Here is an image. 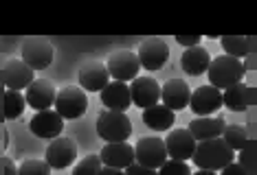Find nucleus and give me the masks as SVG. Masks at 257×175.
<instances>
[{
  "mask_svg": "<svg viewBox=\"0 0 257 175\" xmlns=\"http://www.w3.org/2000/svg\"><path fill=\"white\" fill-rule=\"evenodd\" d=\"M220 138L224 140L233 151H239V149H244V144H246V130H244L242 125H224Z\"/></svg>",
  "mask_w": 257,
  "mask_h": 175,
  "instance_id": "26",
  "label": "nucleus"
},
{
  "mask_svg": "<svg viewBox=\"0 0 257 175\" xmlns=\"http://www.w3.org/2000/svg\"><path fill=\"white\" fill-rule=\"evenodd\" d=\"M159 175H191V171L183 160H165L159 168Z\"/></svg>",
  "mask_w": 257,
  "mask_h": 175,
  "instance_id": "29",
  "label": "nucleus"
},
{
  "mask_svg": "<svg viewBox=\"0 0 257 175\" xmlns=\"http://www.w3.org/2000/svg\"><path fill=\"white\" fill-rule=\"evenodd\" d=\"M218 175H246L242 164H237V162H231V164H226L224 168H220Z\"/></svg>",
  "mask_w": 257,
  "mask_h": 175,
  "instance_id": "32",
  "label": "nucleus"
},
{
  "mask_svg": "<svg viewBox=\"0 0 257 175\" xmlns=\"http://www.w3.org/2000/svg\"><path fill=\"white\" fill-rule=\"evenodd\" d=\"M189 108L198 116H211L222 108V92L213 86H200L191 92Z\"/></svg>",
  "mask_w": 257,
  "mask_h": 175,
  "instance_id": "12",
  "label": "nucleus"
},
{
  "mask_svg": "<svg viewBox=\"0 0 257 175\" xmlns=\"http://www.w3.org/2000/svg\"><path fill=\"white\" fill-rule=\"evenodd\" d=\"M55 57V48L49 40L44 38H31L22 44V62L31 70L49 68Z\"/></svg>",
  "mask_w": 257,
  "mask_h": 175,
  "instance_id": "6",
  "label": "nucleus"
},
{
  "mask_svg": "<svg viewBox=\"0 0 257 175\" xmlns=\"http://www.w3.org/2000/svg\"><path fill=\"white\" fill-rule=\"evenodd\" d=\"M49 173H51V166L44 160H36V158L25 160L18 166V175H49Z\"/></svg>",
  "mask_w": 257,
  "mask_h": 175,
  "instance_id": "28",
  "label": "nucleus"
},
{
  "mask_svg": "<svg viewBox=\"0 0 257 175\" xmlns=\"http://www.w3.org/2000/svg\"><path fill=\"white\" fill-rule=\"evenodd\" d=\"M101 103L106 105V110L110 112H123L132 105L130 98V88L127 84H121V81H110V84L101 90Z\"/></svg>",
  "mask_w": 257,
  "mask_h": 175,
  "instance_id": "19",
  "label": "nucleus"
},
{
  "mask_svg": "<svg viewBox=\"0 0 257 175\" xmlns=\"http://www.w3.org/2000/svg\"><path fill=\"white\" fill-rule=\"evenodd\" d=\"M176 42L185 48H191V46H200V35H176Z\"/></svg>",
  "mask_w": 257,
  "mask_h": 175,
  "instance_id": "31",
  "label": "nucleus"
},
{
  "mask_svg": "<svg viewBox=\"0 0 257 175\" xmlns=\"http://www.w3.org/2000/svg\"><path fill=\"white\" fill-rule=\"evenodd\" d=\"M143 122L154 132H169L172 125L176 122V114L163 103H156L152 108L143 110Z\"/></svg>",
  "mask_w": 257,
  "mask_h": 175,
  "instance_id": "22",
  "label": "nucleus"
},
{
  "mask_svg": "<svg viewBox=\"0 0 257 175\" xmlns=\"http://www.w3.org/2000/svg\"><path fill=\"white\" fill-rule=\"evenodd\" d=\"M224 118L222 116H198L189 122V132L194 136L196 142L200 140H211V138H220L222 130H224Z\"/></svg>",
  "mask_w": 257,
  "mask_h": 175,
  "instance_id": "20",
  "label": "nucleus"
},
{
  "mask_svg": "<svg viewBox=\"0 0 257 175\" xmlns=\"http://www.w3.org/2000/svg\"><path fill=\"white\" fill-rule=\"evenodd\" d=\"M101 166L103 164H101V160H99V156L97 154H90V156H86L81 162H77V166H75L73 175H97Z\"/></svg>",
  "mask_w": 257,
  "mask_h": 175,
  "instance_id": "27",
  "label": "nucleus"
},
{
  "mask_svg": "<svg viewBox=\"0 0 257 175\" xmlns=\"http://www.w3.org/2000/svg\"><path fill=\"white\" fill-rule=\"evenodd\" d=\"M137 60L141 64V68L145 70H159L167 64L169 60V46L163 42L161 38H148L139 44V50H137Z\"/></svg>",
  "mask_w": 257,
  "mask_h": 175,
  "instance_id": "7",
  "label": "nucleus"
},
{
  "mask_svg": "<svg viewBox=\"0 0 257 175\" xmlns=\"http://www.w3.org/2000/svg\"><path fill=\"white\" fill-rule=\"evenodd\" d=\"M207 74H209V86L224 92L226 88L242 84L244 74H246V66H244V62L235 60V57L220 55L215 60H211V64L207 68Z\"/></svg>",
  "mask_w": 257,
  "mask_h": 175,
  "instance_id": "2",
  "label": "nucleus"
},
{
  "mask_svg": "<svg viewBox=\"0 0 257 175\" xmlns=\"http://www.w3.org/2000/svg\"><path fill=\"white\" fill-rule=\"evenodd\" d=\"M77 158V142L73 138H60L57 136L53 142L46 147L44 162L51 168H66L71 166Z\"/></svg>",
  "mask_w": 257,
  "mask_h": 175,
  "instance_id": "11",
  "label": "nucleus"
},
{
  "mask_svg": "<svg viewBox=\"0 0 257 175\" xmlns=\"http://www.w3.org/2000/svg\"><path fill=\"white\" fill-rule=\"evenodd\" d=\"M108 74L112 77V81H121V84H127V81L139 77V70H141V64L137 60V52L132 50H116L110 55V60L106 62Z\"/></svg>",
  "mask_w": 257,
  "mask_h": 175,
  "instance_id": "5",
  "label": "nucleus"
},
{
  "mask_svg": "<svg viewBox=\"0 0 257 175\" xmlns=\"http://www.w3.org/2000/svg\"><path fill=\"white\" fill-rule=\"evenodd\" d=\"M163 142H165L167 158H172V160L187 162L194 156V149H196V140L187 130H169L167 138H163Z\"/></svg>",
  "mask_w": 257,
  "mask_h": 175,
  "instance_id": "15",
  "label": "nucleus"
},
{
  "mask_svg": "<svg viewBox=\"0 0 257 175\" xmlns=\"http://www.w3.org/2000/svg\"><path fill=\"white\" fill-rule=\"evenodd\" d=\"M25 101L27 105H31L33 110L42 112V110H51V105L55 103V86L49 79H33L31 84L25 88Z\"/></svg>",
  "mask_w": 257,
  "mask_h": 175,
  "instance_id": "14",
  "label": "nucleus"
},
{
  "mask_svg": "<svg viewBox=\"0 0 257 175\" xmlns=\"http://www.w3.org/2000/svg\"><path fill=\"white\" fill-rule=\"evenodd\" d=\"M191 175H218L215 171H204V168H198L196 173H191Z\"/></svg>",
  "mask_w": 257,
  "mask_h": 175,
  "instance_id": "35",
  "label": "nucleus"
},
{
  "mask_svg": "<svg viewBox=\"0 0 257 175\" xmlns=\"http://www.w3.org/2000/svg\"><path fill=\"white\" fill-rule=\"evenodd\" d=\"M250 98H253V92H250V88L244 81L226 88L222 92V105L226 110H231V112H246L250 105Z\"/></svg>",
  "mask_w": 257,
  "mask_h": 175,
  "instance_id": "23",
  "label": "nucleus"
},
{
  "mask_svg": "<svg viewBox=\"0 0 257 175\" xmlns=\"http://www.w3.org/2000/svg\"><path fill=\"white\" fill-rule=\"evenodd\" d=\"M189 96H191V90L187 86V81L183 79H169L161 86V101L172 112L185 110L189 105Z\"/></svg>",
  "mask_w": 257,
  "mask_h": 175,
  "instance_id": "16",
  "label": "nucleus"
},
{
  "mask_svg": "<svg viewBox=\"0 0 257 175\" xmlns=\"http://www.w3.org/2000/svg\"><path fill=\"white\" fill-rule=\"evenodd\" d=\"M29 130H31V134H36L38 138L55 140L64 130V118L55 112V110H42V112H38L31 118Z\"/></svg>",
  "mask_w": 257,
  "mask_h": 175,
  "instance_id": "13",
  "label": "nucleus"
},
{
  "mask_svg": "<svg viewBox=\"0 0 257 175\" xmlns=\"http://www.w3.org/2000/svg\"><path fill=\"white\" fill-rule=\"evenodd\" d=\"M36 79V70H31L22 60H9L3 66V84L7 86V90H22L31 81Z\"/></svg>",
  "mask_w": 257,
  "mask_h": 175,
  "instance_id": "18",
  "label": "nucleus"
},
{
  "mask_svg": "<svg viewBox=\"0 0 257 175\" xmlns=\"http://www.w3.org/2000/svg\"><path fill=\"white\" fill-rule=\"evenodd\" d=\"M167 160V151H165V142L163 138H141L134 147V162L148 168H156L159 171L161 164Z\"/></svg>",
  "mask_w": 257,
  "mask_h": 175,
  "instance_id": "8",
  "label": "nucleus"
},
{
  "mask_svg": "<svg viewBox=\"0 0 257 175\" xmlns=\"http://www.w3.org/2000/svg\"><path fill=\"white\" fill-rule=\"evenodd\" d=\"M209 64H211V55H209V50L202 48V46L185 48L183 57H180V66H183L185 74H189V77H200V74H204Z\"/></svg>",
  "mask_w": 257,
  "mask_h": 175,
  "instance_id": "21",
  "label": "nucleus"
},
{
  "mask_svg": "<svg viewBox=\"0 0 257 175\" xmlns=\"http://www.w3.org/2000/svg\"><path fill=\"white\" fill-rule=\"evenodd\" d=\"M55 112L62 116V118H79V116L86 114L88 110V96L81 88H75V86H66L62 88L60 92L55 94Z\"/></svg>",
  "mask_w": 257,
  "mask_h": 175,
  "instance_id": "4",
  "label": "nucleus"
},
{
  "mask_svg": "<svg viewBox=\"0 0 257 175\" xmlns=\"http://www.w3.org/2000/svg\"><path fill=\"white\" fill-rule=\"evenodd\" d=\"M3 175H18V166L14 164V160L9 156L3 158Z\"/></svg>",
  "mask_w": 257,
  "mask_h": 175,
  "instance_id": "33",
  "label": "nucleus"
},
{
  "mask_svg": "<svg viewBox=\"0 0 257 175\" xmlns=\"http://www.w3.org/2000/svg\"><path fill=\"white\" fill-rule=\"evenodd\" d=\"M97 134L106 142H125L132 134V122L123 112H101L97 116Z\"/></svg>",
  "mask_w": 257,
  "mask_h": 175,
  "instance_id": "3",
  "label": "nucleus"
},
{
  "mask_svg": "<svg viewBox=\"0 0 257 175\" xmlns=\"http://www.w3.org/2000/svg\"><path fill=\"white\" fill-rule=\"evenodd\" d=\"M233 158H235V151H233L224 140L222 138H211V140H200V142H196V149H194L191 160H194V164L198 168L218 173L220 168L231 164Z\"/></svg>",
  "mask_w": 257,
  "mask_h": 175,
  "instance_id": "1",
  "label": "nucleus"
},
{
  "mask_svg": "<svg viewBox=\"0 0 257 175\" xmlns=\"http://www.w3.org/2000/svg\"><path fill=\"white\" fill-rule=\"evenodd\" d=\"M125 175H159V171L156 168H148V166H141L137 164V162H132L127 168H123Z\"/></svg>",
  "mask_w": 257,
  "mask_h": 175,
  "instance_id": "30",
  "label": "nucleus"
},
{
  "mask_svg": "<svg viewBox=\"0 0 257 175\" xmlns=\"http://www.w3.org/2000/svg\"><path fill=\"white\" fill-rule=\"evenodd\" d=\"M130 98L137 108H152L161 101V84L154 77H137L130 81Z\"/></svg>",
  "mask_w": 257,
  "mask_h": 175,
  "instance_id": "10",
  "label": "nucleus"
},
{
  "mask_svg": "<svg viewBox=\"0 0 257 175\" xmlns=\"http://www.w3.org/2000/svg\"><path fill=\"white\" fill-rule=\"evenodd\" d=\"M77 79H79V88L84 92H101L103 88L110 84V74H108L106 64L97 62V60H88L81 64Z\"/></svg>",
  "mask_w": 257,
  "mask_h": 175,
  "instance_id": "9",
  "label": "nucleus"
},
{
  "mask_svg": "<svg viewBox=\"0 0 257 175\" xmlns=\"http://www.w3.org/2000/svg\"><path fill=\"white\" fill-rule=\"evenodd\" d=\"M222 48L229 57H235V60L242 62L244 57L248 55V38L246 35H224L220 40Z\"/></svg>",
  "mask_w": 257,
  "mask_h": 175,
  "instance_id": "25",
  "label": "nucleus"
},
{
  "mask_svg": "<svg viewBox=\"0 0 257 175\" xmlns=\"http://www.w3.org/2000/svg\"><path fill=\"white\" fill-rule=\"evenodd\" d=\"M97 175H125L121 168H112V166H101L99 168V173Z\"/></svg>",
  "mask_w": 257,
  "mask_h": 175,
  "instance_id": "34",
  "label": "nucleus"
},
{
  "mask_svg": "<svg viewBox=\"0 0 257 175\" xmlns=\"http://www.w3.org/2000/svg\"><path fill=\"white\" fill-rule=\"evenodd\" d=\"M27 108V101H25V94L18 90H5L3 94V114L7 120H16L20 118L22 112Z\"/></svg>",
  "mask_w": 257,
  "mask_h": 175,
  "instance_id": "24",
  "label": "nucleus"
},
{
  "mask_svg": "<svg viewBox=\"0 0 257 175\" xmlns=\"http://www.w3.org/2000/svg\"><path fill=\"white\" fill-rule=\"evenodd\" d=\"M103 166L112 168H127L134 162V147L130 142H106L101 154H97Z\"/></svg>",
  "mask_w": 257,
  "mask_h": 175,
  "instance_id": "17",
  "label": "nucleus"
}]
</instances>
